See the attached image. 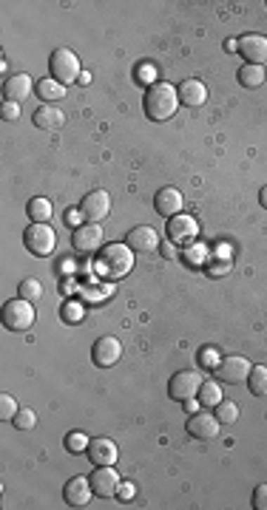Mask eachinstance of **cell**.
<instances>
[{"label":"cell","mask_w":267,"mask_h":510,"mask_svg":"<svg viewBox=\"0 0 267 510\" xmlns=\"http://www.w3.org/2000/svg\"><path fill=\"white\" fill-rule=\"evenodd\" d=\"M179 94H176V86L171 83H154L148 86L145 97H143V108H145V116L154 119V122H165L176 114L179 108Z\"/></svg>","instance_id":"obj_1"},{"label":"cell","mask_w":267,"mask_h":510,"mask_svg":"<svg viewBox=\"0 0 267 510\" xmlns=\"http://www.w3.org/2000/svg\"><path fill=\"white\" fill-rule=\"evenodd\" d=\"M134 269V250L128 244H108L97 258V272L108 281H119Z\"/></svg>","instance_id":"obj_2"},{"label":"cell","mask_w":267,"mask_h":510,"mask_svg":"<svg viewBox=\"0 0 267 510\" xmlns=\"http://www.w3.org/2000/svg\"><path fill=\"white\" fill-rule=\"evenodd\" d=\"M48 74H51L57 83H63V86L77 83L80 74H83L77 54H74L72 48H54L51 57H48Z\"/></svg>","instance_id":"obj_3"},{"label":"cell","mask_w":267,"mask_h":510,"mask_svg":"<svg viewBox=\"0 0 267 510\" xmlns=\"http://www.w3.org/2000/svg\"><path fill=\"white\" fill-rule=\"evenodd\" d=\"M23 244H26V250H29L32 255L46 258V255H51L54 247H57V233H54L48 224H34V222H32V227H26V233H23Z\"/></svg>","instance_id":"obj_4"},{"label":"cell","mask_w":267,"mask_h":510,"mask_svg":"<svg viewBox=\"0 0 267 510\" xmlns=\"http://www.w3.org/2000/svg\"><path fill=\"white\" fill-rule=\"evenodd\" d=\"M34 323V307L26 298H15L4 304V326L9 332H26Z\"/></svg>","instance_id":"obj_5"},{"label":"cell","mask_w":267,"mask_h":510,"mask_svg":"<svg viewBox=\"0 0 267 510\" xmlns=\"http://www.w3.org/2000/svg\"><path fill=\"white\" fill-rule=\"evenodd\" d=\"M250 363H247V357H242V354H228V357H222L219 360V366L214 369L216 375H219V380L222 383H228V386H239V383H245L247 380V375H250Z\"/></svg>","instance_id":"obj_6"},{"label":"cell","mask_w":267,"mask_h":510,"mask_svg":"<svg viewBox=\"0 0 267 510\" xmlns=\"http://www.w3.org/2000/svg\"><path fill=\"white\" fill-rule=\"evenodd\" d=\"M202 383L205 380L199 377V372H176L171 377V383H168V394H171V400L185 403V400L199 397V389H202Z\"/></svg>","instance_id":"obj_7"},{"label":"cell","mask_w":267,"mask_h":510,"mask_svg":"<svg viewBox=\"0 0 267 510\" xmlns=\"http://www.w3.org/2000/svg\"><path fill=\"white\" fill-rule=\"evenodd\" d=\"M108 213H111V196H108L105 190H91V193L83 196V201H80V215L86 218V222L100 224Z\"/></svg>","instance_id":"obj_8"},{"label":"cell","mask_w":267,"mask_h":510,"mask_svg":"<svg viewBox=\"0 0 267 510\" xmlns=\"http://www.w3.org/2000/svg\"><path fill=\"white\" fill-rule=\"evenodd\" d=\"M168 239L174 244H193L199 239V222L188 213H179L168 218Z\"/></svg>","instance_id":"obj_9"},{"label":"cell","mask_w":267,"mask_h":510,"mask_svg":"<svg viewBox=\"0 0 267 510\" xmlns=\"http://www.w3.org/2000/svg\"><path fill=\"white\" fill-rule=\"evenodd\" d=\"M103 241H105L103 227L100 224H91V222L74 227V233H72V244H74L77 253H97L103 247Z\"/></svg>","instance_id":"obj_10"},{"label":"cell","mask_w":267,"mask_h":510,"mask_svg":"<svg viewBox=\"0 0 267 510\" xmlns=\"http://www.w3.org/2000/svg\"><path fill=\"white\" fill-rule=\"evenodd\" d=\"M119 357H122V343L117 337H111V335L100 337L91 346V360H94V366H100V369H111Z\"/></svg>","instance_id":"obj_11"},{"label":"cell","mask_w":267,"mask_h":510,"mask_svg":"<svg viewBox=\"0 0 267 510\" xmlns=\"http://www.w3.org/2000/svg\"><path fill=\"white\" fill-rule=\"evenodd\" d=\"M91 479V488H94V496H103V499H111L117 496L119 490V474L114 471V465H97V471L89 476Z\"/></svg>","instance_id":"obj_12"},{"label":"cell","mask_w":267,"mask_h":510,"mask_svg":"<svg viewBox=\"0 0 267 510\" xmlns=\"http://www.w3.org/2000/svg\"><path fill=\"white\" fill-rule=\"evenodd\" d=\"M91 493H94V488H91L89 476H74V479L65 482V488H63V499H65V504H72V507H86L91 502Z\"/></svg>","instance_id":"obj_13"},{"label":"cell","mask_w":267,"mask_h":510,"mask_svg":"<svg viewBox=\"0 0 267 510\" xmlns=\"http://www.w3.org/2000/svg\"><path fill=\"white\" fill-rule=\"evenodd\" d=\"M219 428L222 422L216 420V414H190L188 420V434L196 436V440H214V436H219Z\"/></svg>","instance_id":"obj_14"},{"label":"cell","mask_w":267,"mask_h":510,"mask_svg":"<svg viewBox=\"0 0 267 510\" xmlns=\"http://www.w3.org/2000/svg\"><path fill=\"white\" fill-rule=\"evenodd\" d=\"M182 204H185V199H182V193H179L176 187H159L157 196H154V207H157V213L165 215V218L179 215V213H182Z\"/></svg>","instance_id":"obj_15"},{"label":"cell","mask_w":267,"mask_h":510,"mask_svg":"<svg viewBox=\"0 0 267 510\" xmlns=\"http://www.w3.org/2000/svg\"><path fill=\"white\" fill-rule=\"evenodd\" d=\"M239 54L250 65H261L267 60V37H261V34H245L239 40Z\"/></svg>","instance_id":"obj_16"},{"label":"cell","mask_w":267,"mask_h":510,"mask_svg":"<svg viewBox=\"0 0 267 510\" xmlns=\"http://www.w3.org/2000/svg\"><path fill=\"white\" fill-rule=\"evenodd\" d=\"M159 233L154 230V227H134L131 233H128V247L134 250V253H154V250H159Z\"/></svg>","instance_id":"obj_17"},{"label":"cell","mask_w":267,"mask_h":510,"mask_svg":"<svg viewBox=\"0 0 267 510\" xmlns=\"http://www.w3.org/2000/svg\"><path fill=\"white\" fill-rule=\"evenodd\" d=\"M176 94H179V102L182 105H188V108H199V105H205V100H208V88H205V83H199V80H182L179 86H176Z\"/></svg>","instance_id":"obj_18"},{"label":"cell","mask_w":267,"mask_h":510,"mask_svg":"<svg viewBox=\"0 0 267 510\" xmlns=\"http://www.w3.org/2000/svg\"><path fill=\"white\" fill-rule=\"evenodd\" d=\"M86 454L94 465H114L117 462V445L108 440V436H94Z\"/></svg>","instance_id":"obj_19"},{"label":"cell","mask_w":267,"mask_h":510,"mask_svg":"<svg viewBox=\"0 0 267 510\" xmlns=\"http://www.w3.org/2000/svg\"><path fill=\"white\" fill-rule=\"evenodd\" d=\"M32 88H34V83H32L29 74H12L4 83V97L9 102H23L26 97H32Z\"/></svg>","instance_id":"obj_20"},{"label":"cell","mask_w":267,"mask_h":510,"mask_svg":"<svg viewBox=\"0 0 267 510\" xmlns=\"http://www.w3.org/2000/svg\"><path fill=\"white\" fill-rule=\"evenodd\" d=\"M63 111L60 108H54V105H40L37 111H34V125L37 128H43V130H57L60 125H63Z\"/></svg>","instance_id":"obj_21"},{"label":"cell","mask_w":267,"mask_h":510,"mask_svg":"<svg viewBox=\"0 0 267 510\" xmlns=\"http://www.w3.org/2000/svg\"><path fill=\"white\" fill-rule=\"evenodd\" d=\"M26 213H29V218L34 224H48V218H51V201L46 199V196H34L32 201H29V207H26Z\"/></svg>","instance_id":"obj_22"},{"label":"cell","mask_w":267,"mask_h":510,"mask_svg":"<svg viewBox=\"0 0 267 510\" xmlns=\"http://www.w3.org/2000/svg\"><path fill=\"white\" fill-rule=\"evenodd\" d=\"M264 80H267V71L261 68V65H242V71H239V83L245 86V88H259V86H264Z\"/></svg>","instance_id":"obj_23"},{"label":"cell","mask_w":267,"mask_h":510,"mask_svg":"<svg viewBox=\"0 0 267 510\" xmlns=\"http://www.w3.org/2000/svg\"><path fill=\"white\" fill-rule=\"evenodd\" d=\"M37 94H40V100H46V102H57V100L65 97V86L57 83L54 77H46V80L37 83Z\"/></svg>","instance_id":"obj_24"},{"label":"cell","mask_w":267,"mask_h":510,"mask_svg":"<svg viewBox=\"0 0 267 510\" xmlns=\"http://www.w3.org/2000/svg\"><path fill=\"white\" fill-rule=\"evenodd\" d=\"M247 389L253 397H267V366H253L247 375Z\"/></svg>","instance_id":"obj_25"},{"label":"cell","mask_w":267,"mask_h":510,"mask_svg":"<svg viewBox=\"0 0 267 510\" xmlns=\"http://www.w3.org/2000/svg\"><path fill=\"white\" fill-rule=\"evenodd\" d=\"M199 403L216 408V405L222 403V389H219V383L205 380V383H202V389H199Z\"/></svg>","instance_id":"obj_26"},{"label":"cell","mask_w":267,"mask_h":510,"mask_svg":"<svg viewBox=\"0 0 267 510\" xmlns=\"http://www.w3.org/2000/svg\"><path fill=\"white\" fill-rule=\"evenodd\" d=\"M18 295L26 298V301H40L43 298V283L37 278H23L20 286H18Z\"/></svg>","instance_id":"obj_27"},{"label":"cell","mask_w":267,"mask_h":510,"mask_svg":"<svg viewBox=\"0 0 267 510\" xmlns=\"http://www.w3.org/2000/svg\"><path fill=\"white\" fill-rule=\"evenodd\" d=\"M89 445H91V440L83 431H72L69 436H65V448H69V454H86Z\"/></svg>","instance_id":"obj_28"},{"label":"cell","mask_w":267,"mask_h":510,"mask_svg":"<svg viewBox=\"0 0 267 510\" xmlns=\"http://www.w3.org/2000/svg\"><path fill=\"white\" fill-rule=\"evenodd\" d=\"M216 420H219L222 425L236 422V420H239V405H236V403H230V400H222V403L216 405Z\"/></svg>","instance_id":"obj_29"},{"label":"cell","mask_w":267,"mask_h":510,"mask_svg":"<svg viewBox=\"0 0 267 510\" xmlns=\"http://www.w3.org/2000/svg\"><path fill=\"white\" fill-rule=\"evenodd\" d=\"M12 422H15V428H18V431H32V428L37 425V414H34L32 408H20V411H18V417H15Z\"/></svg>","instance_id":"obj_30"},{"label":"cell","mask_w":267,"mask_h":510,"mask_svg":"<svg viewBox=\"0 0 267 510\" xmlns=\"http://www.w3.org/2000/svg\"><path fill=\"white\" fill-rule=\"evenodd\" d=\"M18 400L12 394H0V420H15L18 417Z\"/></svg>","instance_id":"obj_31"},{"label":"cell","mask_w":267,"mask_h":510,"mask_svg":"<svg viewBox=\"0 0 267 510\" xmlns=\"http://www.w3.org/2000/svg\"><path fill=\"white\" fill-rule=\"evenodd\" d=\"M0 116H4V122H15L20 116V102L4 100V105H0Z\"/></svg>","instance_id":"obj_32"},{"label":"cell","mask_w":267,"mask_h":510,"mask_svg":"<svg viewBox=\"0 0 267 510\" xmlns=\"http://www.w3.org/2000/svg\"><path fill=\"white\" fill-rule=\"evenodd\" d=\"M250 504H253L256 510H267V485H256Z\"/></svg>","instance_id":"obj_33"},{"label":"cell","mask_w":267,"mask_h":510,"mask_svg":"<svg viewBox=\"0 0 267 510\" xmlns=\"http://www.w3.org/2000/svg\"><path fill=\"white\" fill-rule=\"evenodd\" d=\"M219 360H222V357L216 354V349H205L202 354H199V363H202L205 369H216V366H219Z\"/></svg>","instance_id":"obj_34"},{"label":"cell","mask_w":267,"mask_h":510,"mask_svg":"<svg viewBox=\"0 0 267 510\" xmlns=\"http://www.w3.org/2000/svg\"><path fill=\"white\" fill-rule=\"evenodd\" d=\"M80 315H83L80 304H69V307L63 309V318H65V321H80Z\"/></svg>","instance_id":"obj_35"},{"label":"cell","mask_w":267,"mask_h":510,"mask_svg":"<svg viewBox=\"0 0 267 510\" xmlns=\"http://www.w3.org/2000/svg\"><path fill=\"white\" fill-rule=\"evenodd\" d=\"M154 77H157V68H151V65H143L140 68V80L143 83H151L154 86Z\"/></svg>","instance_id":"obj_36"},{"label":"cell","mask_w":267,"mask_h":510,"mask_svg":"<svg viewBox=\"0 0 267 510\" xmlns=\"http://www.w3.org/2000/svg\"><path fill=\"white\" fill-rule=\"evenodd\" d=\"M159 253H162L165 258H176V244L168 239V241H162V244H159Z\"/></svg>","instance_id":"obj_37"},{"label":"cell","mask_w":267,"mask_h":510,"mask_svg":"<svg viewBox=\"0 0 267 510\" xmlns=\"http://www.w3.org/2000/svg\"><path fill=\"white\" fill-rule=\"evenodd\" d=\"M122 499H134V493H137V488H134L131 482H119V490H117Z\"/></svg>","instance_id":"obj_38"},{"label":"cell","mask_w":267,"mask_h":510,"mask_svg":"<svg viewBox=\"0 0 267 510\" xmlns=\"http://www.w3.org/2000/svg\"><path fill=\"white\" fill-rule=\"evenodd\" d=\"M77 83H80V86H89V83H91V74H89V71H83V74H80V80H77Z\"/></svg>","instance_id":"obj_39"},{"label":"cell","mask_w":267,"mask_h":510,"mask_svg":"<svg viewBox=\"0 0 267 510\" xmlns=\"http://www.w3.org/2000/svg\"><path fill=\"white\" fill-rule=\"evenodd\" d=\"M259 201H261V207L267 210V187H261V193H259Z\"/></svg>","instance_id":"obj_40"},{"label":"cell","mask_w":267,"mask_h":510,"mask_svg":"<svg viewBox=\"0 0 267 510\" xmlns=\"http://www.w3.org/2000/svg\"><path fill=\"white\" fill-rule=\"evenodd\" d=\"M185 408H188L190 414H196V400H185Z\"/></svg>","instance_id":"obj_41"},{"label":"cell","mask_w":267,"mask_h":510,"mask_svg":"<svg viewBox=\"0 0 267 510\" xmlns=\"http://www.w3.org/2000/svg\"><path fill=\"white\" fill-rule=\"evenodd\" d=\"M225 46H228V51H233V48H239V40H228Z\"/></svg>","instance_id":"obj_42"}]
</instances>
